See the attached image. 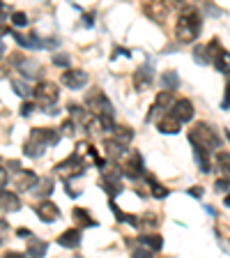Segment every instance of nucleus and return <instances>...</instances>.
<instances>
[{
    "label": "nucleus",
    "instance_id": "obj_1",
    "mask_svg": "<svg viewBox=\"0 0 230 258\" xmlns=\"http://www.w3.org/2000/svg\"><path fill=\"white\" fill-rule=\"evenodd\" d=\"M200 32V14L196 7H184V12L180 14L175 23V37L182 44H193L198 39Z\"/></svg>",
    "mask_w": 230,
    "mask_h": 258
},
{
    "label": "nucleus",
    "instance_id": "obj_2",
    "mask_svg": "<svg viewBox=\"0 0 230 258\" xmlns=\"http://www.w3.org/2000/svg\"><path fill=\"white\" fill-rule=\"evenodd\" d=\"M189 141L193 145H200L203 150L212 152V150H221V139L214 129L209 127L207 122H196L193 129L189 132Z\"/></svg>",
    "mask_w": 230,
    "mask_h": 258
},
{
    "label": "nucleus",
    "instance_id": "obj_3",
    "mask_svg": "<svg viewBox=\"0 0 230 258\" xmlns=\"http://www.w3.org/2000/svg\"><path fill=\"white\" fill-rule=\"evenodd\" d=\"M32 97H35V104L51 111V106L60 99V88L55 86L53 81H42V83H37L32 88Z\"/></svg>",
    "mask_w": 230,
    "mask_h": 258
},
{
    "label": "nucleus",
    "instance_id": "obj_4",
    "mask_svg": "<svg viewBox=\"0 0 230 258\" xmlns=\"http://www.w3.org/2000/svg\"><path fill=\"white\" fill-rule=\"evenodd\" d=\"M86 173V161H81L76 155L67 157L64 161L55 164V175H60L62 180H71V177H79Z\"/></svg>",
    "mask_w": 230,
    "mask_h": 258
},
{
    "label": "nucleus",
    "instance_id": "obj_5",
    "mask_svg": "<svg viewBox=\"0 0 230 258\" xmlns=\"http://www.w3.org/2000/svg\"><path fill=\"white\" fill-rule=\"evenodd\" d=\"M28 141H32V143H37V145H53V143H58L60 141V134L55 132V129H48V127H35V129H30V139Z\"/></svg>",
    "mask_w": 230,
    "mask_h": 258
},
{
    "label": "nucleus",
    "instance_id": "obj_6",
    "mask_svg": "<svg viewBox=\"0 0 230 258\" xmlns=\"http://www.w3.org/2000/svg\"><path fill=\"white\" fill-rule=\"evenodd\" d=\"M168 12H171V7H168L166 3H159V0H155V3H145L143 5V14L147 16L150 21H155V23L166 21Z\"/></svg>",
    "mask_w": 230,
    "mask_h": 258
},
{
    "label": "nucleus",
    "instance_id": "obj_7",
    "mask_svg": "<svg viewBox=\"0 0 230 258\" xmlns=\"http://www.w3.org/2000/svg\"><path fill=\"white\" fill-rule=\"evenodd\" d=\"M171 115L177 120V122L182 124V122H189V120L193 118V104L189 102V99H175L171 106Z\"/></svg>",
    "mask_w": 230,
    "mask_h": 258
},
{
    "label": "nucleus",
    "instance_id": "obj_8",
    "mask_svg": "<svg viewBox=\"0 0 230 258\" xmlns=\"http://www.w3.org/2000/svg\"><path fill=\"white\" fill-rule=\"evenodd\" d=\"M35 215H37L42 221L51 224V221L60 219V208L53 203V201H42V203L35 205Z\"/></svg>",
    "mask_w": 230,
    "mask_h": 258
},
{
    "label": "nucleus",
    "instance_id": "obj_9",
    "mask_svg": "<svg viewBox=\"0 0 230 258\" xmlns=\"http://www.w3.org/2000/svg\"><path fill=\"white\" fill-rule=\"evenodd\" d=\"M76 157H79L81 161L86 159L88 164H90V161H95V164H97L99 168L104 166V161L99 159V155H97V150H95V145L88 143V141H81V143L76 145Z\"/></svg>",
    "mask_w": 230,
    "mask_h": 258
},
{
    "label": "nucleus",
    "instance_id": "obj_10",
    "mask_svg": "<svg viewBox=\"0 0 230 258\" xmlns=\"http://www.w3.org/2000/svg\"><path fill=\"white\" fill-rule=\"evenodd\" d=\"M62 83L67 88H71V90H79V88H83L88 83V74L83 70H67L62 74Z\"/></svg>",
    "mask_w": 230,
    "mask_h": 258
},
{
    "label": "nucleus",
    "instance_id": "obj_11",
    "mask_svg": "<svg viewBox=\"0 0 230 258\" xmlns=\"http://www.w3.org/2000/svg\"><path fill=\"white\" fill-rule=\"evenodd\" d=\"M37 180H39L37 173L30 171V168H23V171L16 173L14 184H16V189H19V191H28V189H32L35 184H37Z\"/></svg>",
    "mask_w": 230,
    "mask_h": 258
},
{
    "label": "nucleus",
    "instance_id": "obj_12",
    "mask_svg": "<svg viewBox=\"0 0 230 258\" xmlns=\"http://www.w3.org/2000/svg\"><path fill=\"white\" fill-rule=\"evenodd\" d=\"M69 120L74 124H81V127H92V122H95V118L79 104H69Z\"/></svg>",
    "mask_w": 230,
    "mask_h": 258
},
{
    "label": "nucleus",
    "instance_id": "obj_13",
    "mask_svg": "<svg viewBox=\"0 0 230 258\" xmlns=\"http://www.w3.org/2000/svg\"><path fill=\"white\" fill-rule=\"evenodd\" d=\"M124 175H129V177H140L143 175V159H140V155L138 152H129V159L124 161Z\"/></svg>",
    "mask_w": 230,
    "mask_h": 258
},
{
    "label": "nucleus",
    "instance_id": "obj_14",
    "mask_svg": "<svg viewBox=\"0 0 230 258\" xmlns=\"http://www.w3.org/2000/svg\"><path fill=\"white\" fill-rule=\"evenodd\" d=\"M180 127H182V124L177 122L171 113H166V115H161V118L157 120V129H159L161 134H177Z\"/></svg>",
    "mask_w": 230,
    "mask_h": 258
},
{
    "label": "nucleus",
    "instance_id": "obj_15",
    "mask_svg": "<svg viewBox=\"0 0 230 258\" xmlns=\"http://www.w3.org/2000/svg\"><path fill=\"white\" fill-rule=\"evenodd\" d=\"M58 244H62V247H69V249H74V247H79L81 244V231L79 228H67L64 233H60L58 235Z\"/></svg>",
    "mask_w": 230,
    "mask_h": 258
},
{
    "label": "nucleus",
    "instance_id": "obj_16",
    "mask_svg": "<svg viewBox=\"0 0 230 258\" xmlns=\"http://www.w3.org/2000/svg\"><path fill=\"white\" fill-rule=\"evenodd\" d=\"M111 139L118 141L120 145H127V143H131V139H134V129H131V127H124V124H113Z\"/></svg>",
    "mask_w": 230,
    "mask_h": 258
},
{
    "label": "nucleus",
    "instance_id": "obj_17",
    "mask_svg": "<svg viewBox=\"0 0 230 258\" xmlns=\"http://www.w3.org/2000/svg\"><path fill=\"white\" fill-rule=\"evenodd\" d=\"M21 208V201L19 196L12 191H0V210H5V212H14V210Z\"/></svg>",
    "mask_w": 230,
    "mask_h": 258
},
{
    "label": "nucleus",
    "instance_id": "obj_18",
    "mask_svg": "<svg viewBox=\"0 0 230 258\" xmlns=\"http://www.w3.org/2000/svg\"><path fill=\"white\" fill-rule=\"evenodd\" d=\"M150 83H152V70L145 64V67H140L134 74V86H136V90H145Z\"/></svg>",
    "mask_w": 230,
    "mask_h": 258
},
{
    "label": "nucleus",
    "instance_id": "obj_19",
    "mask_svg": "<svg viewBox=\"0 0 230 258\" xmlns=\"http://www.w3.org/2000/svg\"><path fill=\"white\" fill-rule=\"evenodd\" d=\"M173 102V95L168 90H164V92H159V95H157V99H155V104H152L150 106V113H147V120H152L157 115V113L161 111V108L166 106V104H171Z\"/></svg>",
    "mask_w": 230,
    "mask_h": 258
},
{
    "label": "nucleus",
    "instance_id": "obj_20",
    "mask_svg": "<svg viewBox=\"0 0 230 258\" xmlns=\"http://www.w3.org/2000/svg\"><path fill=\"white\" fill-rule=\"evenodd\" d=\"M71 219H74V224H81V226H97V219L88 212L86 208H74L71 210Z\"/></svg>",
    "mask_w": 230,
    "mask_h": 258
},
{
    "label": "nucleus",
    "instance_id": "obj_21",
    "mask_svg": "<svg viewBox=\"0 0 230 258\" xmlns=\"http://www.w3.org/2000/svg\"><path fill=\"white\" fill-rule=\"evenodd\" d=\"M14 58H16V60H14L16 67L21 70V74H23V76H28V79H30V76H35V72H37V64L32 62V60L23 58V55H19V53H16Z\"/></svg>",
    "mask_w": 230,
    "mask_h": 258
},
{
    "label": "nucleus",
    "instance_id": "obj_22",
    "mask_svg": "<svg viewBox=\"0 0 230 258\" xmlns=\"http://www.w3.org/2000/svg\"><path fill=\"white\" fill-rule=\"evenodd\" d=\"M46 251H48L46 242H42V240L28 242V256H30V258H44V256H46Z\"/></svg>",
    "mask_w": 230,
    "mask_h": 258
},
{
    "label": "nucleus",
    "instance_id": "obj_23",
    "mask_svg": "<svg viewBox=\"0 0 230 258\" xmlns=\"http://www.w3.org/2000/svg\"><path fill=\"white\" fill-rule=\"evenodd\" d=\"M216 166H219L221 175L223 180H230V155L225 150H219L216 152Z\"/></svg>",
    "mask_w": 230,
    "mask_h": 258
},
{
    "label": "nucleus",
    "instance_id": "obj_24",
    "mask_svg": "<svg viewBox=\"0 0 230 258\" xmlns=\"http://www.w3.org/2000/svg\"><path fill=\"white\" fill-rule=\"evenodd\" d=\"M104 148H106V155L111 159H120L124 155V145H120L118 141H113V139H104Z\"/></svg>",
    "mask_w": 230,
    "mask_h": 258
},
{
    "label": "nucleus",
    "instance_id": "obj_25",
    "mask_svg": "<svg viewBox=\"0 0 230 258\" xmlns=\"http://www.w3.org/2000/svg\"><path fill=\"white\" fill-rule=\"evenodd\" d=\"M140 242H143V249H147V251H159L164 247V237L157 235V233L155 235H143Z\"/></svg>",
    "mask_w": 230,
    "mask_h": 258
},
{
    "label": "nucleus",
    "instance_id": "obj_26",
    "mask_svg": "<svg viewBox=\"0 0 230 258\" xmlns=\"http://www.w3.org/2000/svg\"><path fill=\"white\" fill-rule=\"evenodd\" d=\"M214 67L221 72V74H228L230 76V51H221L219 55L214 58Z\"/></svg>",
    "mask_w": 230,
    "mask_h": 258
},
{
    "label": "nucleus",
    "instance_id": "obj_27",
    "mask_svg": "<svg viewBox=\"0 0 230 258\" xmlns=\"http://www.w3.org/2000/svg\"><path fill=\"white\" fill-rule=\"evenodd\" d=\"M193 152H196V159H198V164H200V171H205V173L212 171V164H209V152L203 150L200 145H193Z\"/></svg>",
    "mask_w": 230,
    "mask_h": 258
},
{
    "label": "nucleus",
    "instance_id": "obj_28",
    "mask_svg": "<svg viewBox=\"0 0 230 258\" xmlns=\"http://www.w3.org/2000/svg\"><path fill=\"white\" fill-rule=\"evenodd\" d=\"M111 210L115 212V217H118V221H129L131 226H138V217H134V215H127V212H122V210L118 208V205L111 201Z\"/></svg>",
    "mask_w": 230,
    "mask_h": 258
},
{
    "label": "nucleus",
    "instance_id": "obj_29",
    "mask_svg": "<svg viewBox=\"0 0 230 258\" xmlns=\"http://www.w3.org/2000/svg\"><path fill=\"white\" fill-rule=\"evenodd\" d=\"M37 194L39 196H48V194L53 191V180H51V177H39L37 180Z\"/></svg>",
    "mask_w": 230,
    "mask_h": 258
},
{
    "label": "nucleus",
    "instance_id": "obj_30",
    "mask_svg": "<svg viewBox=\"0 0 230 258\" xmlns=\"http://www.w3.org/2000/svg\"><path fill=\"white\" fill-rule=\"evenodd\" d=\"M16 44H21V46H26V48H37V46H44L39 39H35V37H28V35H16Z\"/></svg>",
    "mask_w": 230,
    "mask_h": 258
},
{
    "label": "nucleus",
    "instance_id": "obj_31",
    "mask_svg": "<svg viewBox=\"0 0 230 258\" xmlns=\"http://www.w3.org/2000/svg\"><path fill=\"white\" fill-rule=\"evenodd\" d=\"M147 182H150V191H152V196H157V199H166V196H168V189H166V187H161V184L157 182L155 177H150Z\"/></svg>",
    "mask_w": 230,
    "mask_h": 258
},
{
    "label": "nucleus",
    "instance_id": "obj_32",
    "mask_svg": "<svg viewBox=\"0 0 230 258\" xmlns=\"http://www.w3.org/2000/svg\"><path fill=\"white\" fill-rule=\"evenodd\" d=\"M23 150H26L28 157H39V155L44 152V148H42V145H37V143H32V141H26Z\"/></svg>",
    "mask_w": 230,
    "mask_h": 258
},
{
    "label": "nucleus",
    "instance_id": "obj_33",
    "mask_svg": "<svg viewBox=\"0 0 230 258\" xmlns=\"http://www.w3.org/2000/svg\"><path fill=\"white\" fill-rule=\"evenodd\" d=\"M161 81H164V86H166V90H168V92H171V88H177V83H180V79H177L175 72H166Z\"/></svg>",
    "mask_w": 230,
    "mask_h": 258
},
{
    "label": "nucleus",
    "instance_id": "obj_34",
    "mask_svg": "<svg viewBox=\"0 0 230 258\" xmlns=\"http://www.w3.org/2000/svg\"><path fill=\"white\" fill-rule=\"evenodd\" d=\"M102 184H104V189H106V194H111V196H118V194L122 191L120 182H104V180H102Z\"/></svg>",
    "mask_w": 230,
    "mask_h": 258
},
{
    "label": "nucleus",
    "instance_id": "obj_35",
    "mask_svg": "<svg viewBox=\"0 0 230 258\" xmlns=\"http://www.w3.org/2000/svg\"><path fill=\"white\" fill-rule=\"evenodd\" d=\"M12 23H14V26H19V28H23L28 23V16L23 14V12H14V14H12Z\"/></svg>",
    "mask_w": 230,
    "mask_h": 258
},
{
    "label": "nucleus",
    "instance_id": "obj_36",
    "mask_svg": "<svg viewBox=\"0 0 230 258\" xmlns=\"http://www.w3.org/2000/svg\"><path fill=\"white\" fill-rule=\"evenodd\" d=\"M131 258H155L152 256V251H147V249H134V253H131Z\"/></svg>",
    "mask_w": 230,
    "mask_h": 258
},
{
    "label": "nucleus",
    "instance_id": "obj_37",
    "mask_svg": "<svg viewBox=\"0 0 230 258\" xmlns=\"http://www.w3.org/2000/svg\"><path fill=\"white\" fill-rule=\"evenodd\" d=\"M12 88H14L16 92H21V97H26L28 92H30V90H28L26 83H19V81H12Z\"/></svg>",
    "mask_w": 230,
    "mask_h": 258
},
{
    "label": "nucleus",
    "instance_id": "obj_38",
    "mask_svg": "<svg viewBox=\"0 0 230 258\" xmlns=\"http://www.w3.org/2000/svg\"><path fill=\"white\" fill-rule=\"evenodd\" d=\"M216 191H225V194H228L230 191V180H223V177H221V180H216Z\"/></svg>",
    "mask_w": 230,
    "mask_h": 258
},
{
    "label": "nucleus",
    "instance_id": "obj_39",
    "mask_svg": "<svg viewBox=\"0 0 230 258\" xmlns=\"http://www.w3.org/2000/svg\"><path fill=\"white\" fill-rule=\"evenodd\" d=\"M35 106H37V104H32V102H26V104H23V106H21V115H23V118H28V115L35 111Z\"/></svg>",
    "mask_w": 230,
    "mask_h": 258
},
{
    "label": "nucleus",
    "instance_id": "obj_40",
    "mask_svg": "<svg viewBox=\"0 0 230 258\" xmlns=\"http://www.w3.org/2000/svg\"><path fill=\"white\" fill-rule=\"evenodd\" d=\"M223 108H230V79L225 81V92H223Z\"/></svg>",
    "mask_w": 230,
    "mask_h": 258
},
{
    "label": "nucleus",
    "instance_id": "obj_41",
    "mask_svg": "<svg viewBox=\"0 0 230 258\" xmlns=\"http://www.w3.org/2000/svg\"><path fill=\"white\" fill-rule=\"evenodd\" d=\"M5 182H7V168L0 164V187H5Z\"/></svg>",
    "mask_w": 230,
    "mask_h": 258
},
{
    "label": "nucleus",
    "instance_id": "obj_42",
    "mask_svg": "<svg viewBox=\"0 0 230 258\" xmlns=\"http://www.w3.org/2000/svg\"><path fill=\"white\" fill-rule=\"evenodd\" d=\"M53 62H55V64H62V67H64V64L69 62V60H67V55H55Z\"/></svg>",
    "mask_w": 230,
    "mask_h": 258
},
{
    "label": "nucleus",
    "instance_id": "obj_43",
    "mask_svg": "<svg viewBox=\"0 0 230 258\" xmlns=\"http://www.w3.org/2000/svg\"><path fill=\"white\" fill-rule=\"evenodd\" d=\"M5 258H26V256H23V253H19V251H7Z\"/></svg>",
    "mask_w": 230,
    "mask_h": 258
},
{
    "label": "nucleus",
    "instance_id": "obj_44",
    "mask_svg": "<svg viewBox=\"0 0 230 258\" xmlns=\"http://www.w3.org/2000/svg\"><path fill=\"white\" fill-rule=\"evenodd\" d=\"M223 205H225V208H230V194H225V199H223Z\"/></svg>",
    "mask_w": 230,
    "mask_h": 258
},
{
    "label": "nucleus",
    "instance_id": "obj_45",
    "mask_svg": "<svg viewBox=\"0 0 230 258\" xmlns=\"http://www.w3.org/2000/svg\"><path fill=\"white\" fill-rule=\"evenodd\" d=\"M5 32H7V28L3 26V23H0V37H3V35H5Z\"/></svg>",
    "mask_w": 230,
    "mask_h": 258
},
{
    "label": "nucleus",
    "instance_id": "obj_46",
    "mask_svg": "<svg viewBox=\"0 0 230 258\" xmlns=\"http://www.w3.org/2000/svg\"><path fill=\"white\" fill-rule=\"evenodd\" d=\"M3 53H5V46H3V42H0V58H3Z\"/></svg>",
    "mask_w": 230,
    "mask_h": 258
},
{
    "label": "nucleus",
    "instance_id": "obj_47",
    "mask_svg": "<svg viewBox=\"0 0 230 258\" xmlns=\"http://www.w3.org/2000/svg\"><path fill=\"white\" fill-rule=\"evenodd\" d=\"M225 136H228V141H230V132H228V134H225Z\"/></svg>",
    "mask_w": 230,
    "mask_h": 258
}]
</instances>
